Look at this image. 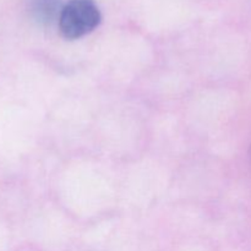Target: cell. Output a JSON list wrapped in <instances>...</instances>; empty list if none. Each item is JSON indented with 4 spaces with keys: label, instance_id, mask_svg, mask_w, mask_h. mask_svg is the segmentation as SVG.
Masks as SVG:
<instances>
[{
    "label": "cell",
    "instance_id": "1",
    "mask_svg": "<svg viewBox=\"0 0 251 251\" xmlns=\"http://www.w3.org/2000/svg\"><path fill=\"white\" fill-rule=\"evenodd\" d=\"M100 21L102 14L96 0H68L59 14L58 27L64 38L75 41L95 31Z\"/></svg>",
    "mask_w": 251,
    "mask_h": 251
},
{
    "label": "cell",
    "instance_id": "2",
    "mask_svg": "<svg viewBox=\"0 0 251 251\" xmlns=\"http://www.w3.org/2000/svg\"><path fill=\"white\" fill-rule=\"evenodd\" d=\"M63 5L61 0H28V11L37 24L50 26L58 21Z\"/></svg>",
    "mask_w": 251,
    "mask_h": 251
},
{
    "label": "cell",
    "instance_id": "3",
    "mask_svg": "<svg viewBox=\"0 0 251 251\" xmlns=\"http://www.w3.org/2000/svg\"><path fill=\"white\" fill-rule=\"evenodd\" d=\"M250 158H251V147H250Z\"/></svg>",
    "mask_w": 251,
    "mask_h": 251
}]
</instances>
